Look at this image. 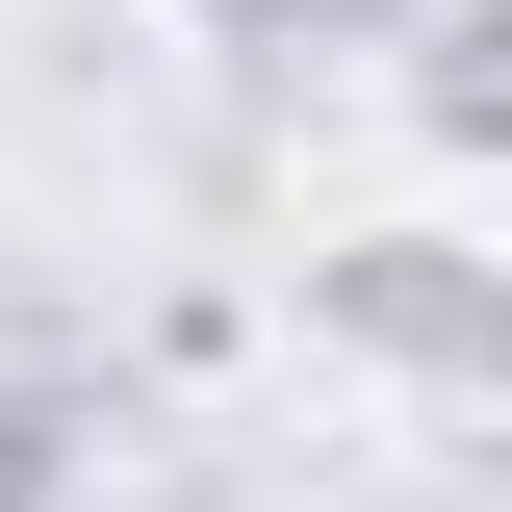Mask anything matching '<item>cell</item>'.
Returning <instances> with one entry per match:
<instances>
[{"label":"cell","mask_w":512,"mask_h":512,"mask_svg":"<svg viewBox=\"0 0 512 512\" xmlns=\"http://www.w3.org/2000/svg\"><path fill=\"white\" fill-rule=\"evenodd\" d=\"M308 308L359 333V359H410V384H512V282L461 231H359V256H308Z\"/></svg>","instance_id":"6da1fadb"},{"label":"cell","mask_w":512,"mask_h":512,"mask_svg":"<svg viewBox=\"0 0 512 512\" xmlns=\"http://www.w3.org/2000/svg\"><path fill=\"white\" fill-rule=\"evenodd\" d=\"M77 410H103V384H77V333L0 308V512H52V487H77Z\"/></svg>","instance_id":"7a4b0ae2"},{"label":"cell","mask_w":512,"mask_h":512,"mask_svg":"<svg viewBox=\"0 0 512 512\" xmlns=\"http://www.w3.org/2000/svg\"><path fill=\"white\" fill-rule=\"evenodd\" d=\"M487 52H512L487 0H436V26H410V103H436V154H487V128H512V77H487Z\"/></svg>","instance_id":"3957f363"},{"label":"cell","mask_w":512,"mask_h":512,"mask_svg":"<svg viewBox=\"0 0 512 512\" xmlns=\"http://www.w3.org/2000/svg\"><path fill=\"white\" fill-rule=\"evenodd\" d=\"M205 26H256V52H333V26H384V0H205Z\"/></svg>","instance_id":"277c9868"}]
</instances>
